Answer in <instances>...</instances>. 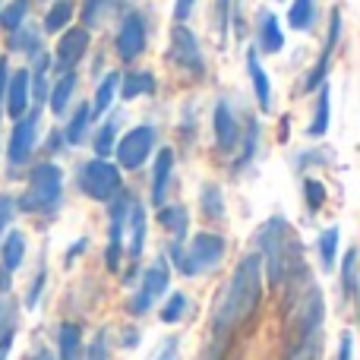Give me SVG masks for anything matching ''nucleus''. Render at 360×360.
<instances>
[{"mask_svg":"<svg viewBox=\"0 0 360 360\" xmlns=\"http://www.w3.org/2000/svg\"><path fill=\"white\" fill-rule=\"evenodd\" d=\"M259 300H262V259L259 253H250L237 262L234 275L228 278V285L221 288L215 307H212L209 345H205L202 360L228 357V348L234 342L237 329L253 319V313L259 310Z\"/></svg>","mask_w":360,"mask_h":360,"instance_id":"obj_1","label":"nucleus"},{"mask_svg":"<svg viewBox=\"0 0 360 360\" xmlns=\"http://www.w3.org/2000/svg\"><path fill=\"white\" fill-rule=\"evenodd\" d=\"M288 285L294 288L288 300V357L285 360H313L323 345V319H326V300L319 285L310 272H300Z\"/></svg>","mask_w":360,"mask_h":360,"instance_id":"obj_2","label":"nucleus"},{"mask_svg":"<svg viewBox=\"0 0 360 360\" xmlns=\"http://www.w3.org/2000/svg\"><path fill=\"white\" fill-rule=\"evenodd\" d=\"M256 253L262 259V272H266L269 285H288L291 278H297L300 272H307L304 266V247H300L294 224L285 215H272L259 224L256 231Z\"/></svg>","mask_w":360,"mask_h":360,"instance_id":"obj_3","label":"nucleus"},{"mask_svg":"<svg viewBox=\"0 0 360 360\" xmlns=\"http://www.w3.org/2000/svg\"><path fill=\"white\" fill-rule=\"evenodd\" d=\"M171 259H174V269L184 278H196V275L215 272L221 266L224 253H228V243L218 234H193L190 240H171Z\"/></svg>","mask_w":360,"mask_h":360,"instance_id":"obj_4","label":"nucleus"},{"mask_svg":"<svg viewBox=\"0 0 360 360\" xmlns=\"http://www.w3.org/2000/svg\"><path fill=\"white\" fill-rule=\"evenodd\" d=\"M63 199V171L57 162H38L29 171L25 193L19 196V209L29 215H57Z\"/></svg>","mask_w":360,"mask_h":360,"instance_id":"obj_5","label":"nucleus"},{"mask_svg":"<svg viewBox=\"0 0 360 360\" xmlns=\"http://www.w3.org/2000/svg\"><path fill=\"white\" fill-rule=\"evenodd\" d=\"M76 184H79V193H86V196L95 199V202H111V199L124 190L120 168L111 165L108 158H92V162L79 165Z\"/></svg>","mask_w":360,"mask_h":360,"instance_id":"obj_6","label":"nucleus"},{"mask_svg":"<svg viewBox=\"0 0 360 360\" xmlns=\"http://www.w3.org/2000/svg\"><path fill=\"white\" fill-rule=\"evenodd\" d=\"M168 285H171V266L165 256H158V259L143 272L130 304H127V313H130V316H146V313L158 304V297L168 294Z\"/></svg>","mask_w":360,"mask_h":360,"instance_id":"obj_7","label":"nucleus"},{"mask_svg":"<svg viewBox=\"0 0 360 360\" xmlns=\"http://www.w3.org/2000/svg\"><path fill=\"white\" fill-rule=\"evenodd\" d=\"M155 146H158V130L155 127L139 124V127H133V130H127L124 136L117 139V146H114L117 168H127V171L143 168V165L152 158Z\"/></svg>","mask_w":360,"mask_h":360,"instance_id":"obj_8","label":"nucleus"},{"mask_svg":"<svg viewBox=\"0 0 360 360\" xmlns=\"http://www.w3.org/2000/svg\"><path fill=\"white\" fill-rule=\"evenodd\" d=\"M168 57L177 70H184L186 76L193 79H202L205 76V57H202V48H199L196 35L186 22H174L171 29V48H168Z\"/></svg>","mask_w":360,"mask_h":360,"instance_id":"obj_9","label":"nucleus"},{"mask_svg":"<svg viewBox=\"0 0 360 360\" xmlns=\"http://www.w3.org/2000/svg\"><path fill=\"white\" fill-rule=\"evenodd\" d=\"M38 127H41V108L25 111L22 117L13 124L10 143H6V162H10L13 168L32 162V152H35V146H38Z\"/></svg>","mask_w":360,"mask_h":360,"instance_id":"obj_10","label":"nucleus"},{"mask_svg":"<svg viewBox=\"0 0 360 360\" xmlns=\"http://www.w3.org/2000/svg\"><path fill=\"white\" fill-rule=\"evenodd\" d=\"M108 205H111V221H108L105 266H108V272H120V266H124V234H127V209H130V193L120 190Z\"/></svg>","mask_w":360,"mask_h":360,"instance_id":"obj_11","label":"nucleus"},{"mask_svg":"<svg viewBox=\"0 0 360 360\" xmlns=\"http://www.w3.org/2000/svg\"><path fill=\"white\" fill-rule=\"evenodd\" d=\"M146 41H149V29H146L143 13L130 10L124 13V22L117 29V38H114V48H117V57L124 63H133L136 57H143Z\"/></svg>","mask_w":360,"mask_h":360,"instance_id":"obj_12","label":"nucleus"},{"mask_svg":"<svg viewBox=\"0 0 360 360\" xmlns=\"http://www.w3.org/2000/svg\"><path fill=\"white\" fill-rule=\"evenodd\" d=\"M86 51H89V29H82V25L63 29L60 38H57L54 57H51V70H54V73H70V70H76V63L86 57Z\"/></svg>","mask_w":360,"mask_h":360,"instance_id":"obj_13","label":"nucleus"},{"mask_svg":"<svg viewBox=\"0 0 360 360\" xmlns=\"http://www.w3.org/2000/svg\"><path fill=\"white\" fill-rule=\"evenodd\" d=\"M212 133H215V149L221 155H234L237 146H240V120H237L234 108L228 101H215V111H212Z\"/></svg>","mask_w":360,"mask_h":360,"instance_id":"obj_14","label":"nucleus"},{"mask_svg":"<svg viewBox=\"0 0 360 360\" xmlns=\"http://www.w3.org/2000/svg\"><path fill=\"white\" fill-rule=\"evenodd\" d=\"M338 38H342V10L335 6V10L329 13V32H326V44H323V51H319V60L313 63V70L307 73V79H304V92H316V89L326 82Z\"/></svg>","mask_w":360,"mask_h":360,"instance_id":"obj_15","label":"nucleus"},{"mask_svg":"<svg viewBox=\"0 0 360 360\" xmlns=\"http://www.w3.org/2000/svg\"><path fill=\"white\" fill-rule=\"evenodd\" d=\"M146 250V209L136 196H130V209H127V234H124V259L139 262Z\"/></svg>","mask_w":360,"mask_h":360,"instance_id":"obj_16","label":"nucleus"},{"mask_svg":"<svg viewBox=\"0 0 360 360\" xmlns=\"http://www.w3.org/2000/svg\"><path fill=\"white\" fill-rule=\"evenodd\" d=\"M29 70H13L10 76H6V89H4V108L0 111H6V117L19 120L25 111H29Z\"/></svg>","mask_w":360,"mask_h":360,"instance_id":"obj_17","label":"nucleus"},{"mask_svg":"<svg viewBox=\"0 0 360 360\" xmlns=\"http://www.w3.org/2000/svg\"><path fill=\"white\" fill-rule=\"evenodd\" d=\"M285 48V32H281V22L272 10H262L259 19H256V51L262 54H278Z\"/></svg>","mask_w":360,"mask_h":360,"instance_id":"obj_18","label":"nucleus"},{"mask_svg":"<svg viewBox=\"0 0 360 360\" xmlns=\"http://www.w3.org/2000/svg\"><path fill=\"white\" fill-rule=\"evenodd\" d=\"M171 174H174V149H158V158L155 165H152V205H165V199H168V186H171Z\"/></svg>","mask_w":360,"mask_h":360,"instance_id":"obj_19","label":"nucleus"},{"mask_svg":"<svg viewBox=\"0 0 360 360\" xmlns=\"http://www.w3.org/2000/svg\"><path fill=\"white\" fill-rule=\"evenodd\" d=\"M130 6V0H82V29H98L111 16L124 13Z\"/></svg>","mask_w":360,"mask_h":360,"instance_id":"obj_20","label":"nucleus"},{"mask_svg":"<svg viewBox=\"0 0 360 360\" xmlns=\"http://www.w3.org/2000/svg\"><path fill=\"white\" fill-rule=\"evenodd\" d=\"M247 73H250V82H253V95L259 101V111H272V82H269V73L262 70L256 48L247 51Z\"/></svg>","mask_w":360,"mask_h":360,"instance_id":"obj_21","label":"nucleus"},{"mask_svg":"<svg viewBox=\"0 0 360 360\" xmlns=\"http://www.w3.org/2000/svg\"><path fill=\"white\" fill-rule=\"evenodd\" d=\"M155 92H158V79H155V73H149V70H130L127 76H120L117 95H124L127 101L143 98V95H155Z\"/></svg>","mask_w":360,"mask_h":360,"instance_id":"obj_22","label":"nucleus"},{"mask_svg":"<svg viewBox=\"0 0 360 360\" xmlns=\"http://www.w3.org/2000/svg\"><path fill=\"white\" fill-rule=\"evenodd\" d=\"M76 70H70V73H57V82L48 89V108H51V114L54 117H63L67 114V108H70V98H73V92H76Z\"/></svg>","mask_w":360,"mask_h":360,"instance_id":"obj_23","label":"nucleus"},{"mask_svg":"<svg viewBox=\"0 0 360 360\" xmlns=\"http://www.w3.org/2000/svg\"><path fill=\"white\" fill-rule=\"evenodd\" d=\"M316 111H313V120L307 124V136L310 139H323L329 133V124H332V89L329 82L316 89Z\"/></svg>","mask_w":360,"mask_h":360,"instance_id":"obj_24","label":"nucleus"},{"mask_svg":"<svg viewBox=\"0 0 360 360\" xmlns=\"http://www.w3.org/2000/svg\"><path fill=\"white\" fill-rule=\"evenodd\" d=\"M57 360H82V326L79 323L57 326Z\"/></svg>","mask_w":360,"mask_h":360,"instance_id":"obj_25","label":"nucleus"},{"mask_svg":"<svg viewBox=\"0 0 360 360\" xmlns=\"http://www.w3.org/2000/svg\"><path fill=\"white\" fill-rule=\"evenodd\" d=\"M256 152H259V120L256 117H247V127L240 133V146H237V162H234V171H243L256 162Z\"/></svg>","mask_w":360,"mask_h":360,"instance_id":"obj_26","label":"nucleus"},{"mask_svg":"<svg viewBox=\"0 0 360 360\" xmlns=\"http://www.w3.org/2000/svg\"><path fill=\"white\" fill-rule=\"evenodd\" d=\"M25 259V234L22 231H6L4 243H0V269L4 272H16Z\"/></svg>","mask_w":360,"mask_h":360,"instance_id":"obj_27","label":"nucleus"},{"mask_svg":"<svg viewBox=\"0 0 360 360\" xmlns=\"http://www.w3.org/2000/svg\"><path fill=\"white\" fill-rule=\"evenodd\" d=\"M158 224L171 234V240H186L190 231V212L184 205H158Z\"/></svg>","mask_w":360,"mask_h":360,"instance_id":"obj_28","label":"nucleus"},{"mask_svg":"<svg viewBox=\"0 0 360 360\" xmlns=\"http://www.w3.org/2000/svg\"><path fill=\"white\" fill-rule=\"evenodd\" d=\"M117 86H120V73H117V70H111V73H108L105 79L98 82V89H95V98H92V105H89V111H92V120L95 117H105V114L111 111L114 98H117Z\"/></svg>","mask_w":360,"mask_h":360,"instance_id":"obj_29","label":"nucleus"},{"mask_svg":"<svg viewBox=\"0 0 360 360\" xmlns=\"http://www.w3.org/2000/svg\"><path fill=\"white\" fill-rule=\"evenodd\" d=\"M224 193L218 184H202V190H199V212H202V218H209V221H221L224 218Z\"/></svg>","mask_w":360,"mask_h":360,"instance_id":"obj_30","label":"nucleus"},{"mask_svg":"<svg viewBox=\"0 0 360 360\" xmlns=\"http://www.w3.org/2000/svg\"><path fill=\"white\" fill-rule=\"evenodd\" d=\"M89 127H92V111H89V105L82 101V105L73 111V117H70L67 130H60L63 133V143H67V146H82L89 139Z\"/></svg>","mask_w":360,"mask_h":360,"instance_id":"obj_31","label":"nucleus"},{"mask_svg":"<svg viewBox=\"0 0 360 360\" xmlns=\"http://www.w3.org/2000/svg\"><path fill=\"white\" fill-rule=\"evenodd\" d=\"M6 48L10 51H19V54L25 57H35L38 51H41V32L35 29V25H19V29L10 32V41H6Z\"/></svg>","mask_w":360,"mask_h":360,"instance_id":"obj_32","label":"nucleus"},{"mask_svg":"<svg viewBox=\"0 0 360 360\" xmlns=\"http://www.w3.org/2000/svg\"><path fill=\"white\" fill-rule=\"evenodd\" d=\"M73 13H76L73 0H54V4L48 6V16H44V32L57 35V32L70 29V22H73Z\"/></svg>","mask_w":360,"mask_h":360,"instance_id":"obj_33","label":"nucleus"},{"mask_svg":"<svg viewBox=\"0 0 360 360\" xmlns=\"http://www.w3.org/2000/svg\"><path fill=\"white\" fill-rule=\"evenodd\" d=\"M338 243H342V228L332 224L319 234V259H323V272H335L338 262Z\"/></svg>","mask_w":360,"mask_h":360,"instance_id":"obj_34","label":"nucleus"},{"mask_svg":"<svg viewBox=\"0 0 360 360\" xmlns=\"http://www.w3.org/2000/svg\"><path fill=\"white\" fill-rule=\"evenodd\" d=\"M316 22V0H291L288 6V25L294 32H307Z\"/></svg>","mask_w":360,"mask_h":360,"instance_id":"obj_35","label":"nucleus"},{"mask_svg":"<svg viewBox=\"0 0 360 360\" xmlns=\"http://www.w3.org/2000/svg\"><path fill=\"white\" fill-rule=\"evenodd\" d=\"M114 146H117V117L105 120V124L95 130V136H92V149H95V155L98 158H111Z\"/></svg>","mask_w":360,"mask_h":360,"instance_id":"obj_36","label":"nucleus"},{"mask_svg":"<svg viewBox=\"0 0 360 360\" xmlns=\"http://www.w3.org/2000/svg\"><path fill=\"white\" fill-rule=\"evenodd\" d=\"M29 4L32 0H10L6 6H0V25H4L6 32L19 29V25L25 22V16H29Z\"/></svg>","mask_w":360,"mask_h":360,"instance_id":"obj_37","label":"nucleus"},{"mask_svg":"<svg viewBox=\"0 0 360 360\" xmlns=\"http://www.w3.org/2000/svg\"><path fill=\"white\" fill-rule=\"evenodd\" d=\"M342 294L345 300H354L357 294V250H348L342 256Z\"/></svg>","mask_w":360,"mask_h":360,"instance_id":"obj_38","label":"nucleus"},{"mask_svg":"<svg viewBox=\"0 0 360 360\" xmlns=\"http://www.w3.org/2000/svg\"><path fill=\"white\" fill-rule=\"evenodd\" d=\"M326 199H329V193H326V184H323V180L304 177V202H307V212H310V215L323 212Z\"/></svg>","mask_w":360,"mask_h":360,"instance_id":"obj_39","label":"nucleus"},{"mask_svg":"<svg viewBox=\"0 0 360 360\" xmlns=\"http://www.w3.org/2000/svg\"><path fill=\"white\" fill-rule=\"evenodd\" d=\"M186 307H190L186 294H184V291H174L168 300H165L162 310H158V319H162V323H168V326H174V323H180V319H184Z\"/></svg>","mask_w":360,"mask_h":360,"instance_id":"obj_40","label":"nucleus"},{"mask_svg":"<svg viewBox=\"0 0 360 360\" xmlns=\"http://www.w3.org/2000/svg\"><path fill=\"white\" fill-rule=\"evenodd\" d=\"M231 10H234V0H215V6H212V16H215V32H218V41H224V38H228Z\"/></svg>","mask_w":360,"mask_h":360,"instance_id":"obj_41","label":"nucleus"},{"mask_svg":"<svg viewBox=\"0 0 360 360\" xmlns=\"http://www.w3.org/2000/svg\"><path fill=\"white\" fill-rule=\"evenodd\" d=\"M86 360H111V351H108V332H105V329H101L98 335L89 342Z\"/></svg>","mask_w":360,"mask_h":360,"instance_id":"obj_42","label":"nucleus"},{"mask_svg":"<svg viewBox=\"0 0 360 360\" xmlns=\"http://www.w3.org/2000/svg\"><path fill=\"white\" fill-rule=\"evenodd\" d=\"M44 281H48V269H38V275H35V281H32V288H29V294H25V307L29 310H35L38 307V300H41V291H44Z\"/></svg>","mask_w":360,"mask_h":360,"instance_id":"obj_43","label":"nucleus"},{"mask_svg":"<svg viewBox=\"0 0 360 360\" xmlns=\"http://www.w3.org/2000/svg\"><path fill=\"white\" fill-rule=\"evenodd\" d=\"M13 215H16V199H13L10 193H0V237L6 234V228H10Z\"/></svg>","mask_w":360,"mask_h":360,"instance_id":"obj_44","label":"nucleus"},{"mask_svg":"<svg viewBox=\"0 0 360 360\" xmlns=\"http://www.w3.org/2000/svg\"><path fill=\"white\" fill-rule=\"evenodd\" d=\"M155 360H180V338L177 335H168L162 342V348H158Z\"/></svg>","mask_w":360,"mask_h":360,"instance_id":"obj_45","label":"nucleus"},{"mask_svg":"<svg viewBox=\"0 0 360 360\" xmlns=\"http://www.w3.org/2000/svg\"><path fill=\"white\" fill-rule=\"evenodd\" d=\"M196 10V0H174V22H186Z\"/></svg>","mask_w":360,"mask_h":360,"instance_id":"obj_46","label":"nucleus"},{"mask_svg":"<svg viewBox=\"0 0 360 360\" xmlns=\"http://www.w3.org/2000/svg\"><path fill=\"white\" fill-rule=\"evenodd\" d=\"M335 360H354V335L351 332H345L342 342H338V354Z\"/></svg>","mask_w":360,"mask_h":360,"instance_id":"obj_47","label":"nucleus"},{"mask_svg":"<svg viewBox=\"0 0 360 360\" xmlns=\"http://www.w3.org/2000/svg\"><path fill=\"white\" fill-rule=\"evenodd\" d=\"M86 247H89V237H79V240H73V247L67 250V256H63V262H67V266H73V262H76V256H79V253H86Z\"/></svg>","mask_w":360,"mask_h":360,"instance_id":"obj_48","label":"nucleus"},{"mask_svg":"<svg viewBox=\"0 0 360 360\" xmlns=\"http://www.w3.org/2000/svg\"><path fill=\"white\" fill-rule=\"evenodd\" d=\"M13 338H16V329H13V323H10V329H6V332H0V360H6V357H10Z\"/></svg>","mask_w":360,"mask_h":360,"instance_id":"obj_49","label":"nucleus"},{"mask_svg":"<svg viewBox=\"0 0 360 360\" xmlns=\"http://www.w3.org/2000/svg\"><path fill=\"white\" fill-rule=\"evenodd\" d=\"M139 342H143V338H139V329H124V348H136Z\"/></svg>","mask_w":360,"mask_h":360,"instance_id":"obj_50","label":"nucleus"},{"mask_svg":"<svg viewBox=\"0 0 360 360\" xmlns=\"http://www.w3.org/2000/svg\"><path fill=\"white\" fill-rule=\"evenodd\" d=\"M6 76H10V70H6V57H0V105H4V89H6Z\"/></svg>","mask_w":360,"mask_h":360,"instance_id":"obj_51","label":"nucleus"},{"mask_svg":"<svg viewBox=\"0 0 360 360\" xmlns=\"http://www.w3.org/2000/svg\"><path fill=\"white\" fill-rule=\"evenodd\" d=\"M6 316H10V307H6V300H4V297H0V329H4Z\"/></svg>","mask_w":360,"mask_h":360,"instance_id":"obj_52","label":"nucleus"},{"mask_svg":"<svg viewBox=\"0 0 360 360\" xmlns=\"http://www.w3.org/2000/svg\"><path fill=\"white\" fill-rule=\"evenodd\" d=\"M29 360H57V357L51 354V351H44V348H41V351H35V354H32Z\"/></svg>","mask_w":360,"mask_h":360,"instance_id":"obj_53","label":"nucleus"},{"mask_svg":"<svg viewBox=\"0 0 360 360\" xmlns=\"http://www.w3.org/2000/svg\"><path fill=\"white\" fill-rule=\"evenodd\" d=\"M0 6H4V0H0Z\"/></svg>","mask_w":360,"mask_h":360,"instance_id":"obj_54","label":"nucleus"}]
</instances>
